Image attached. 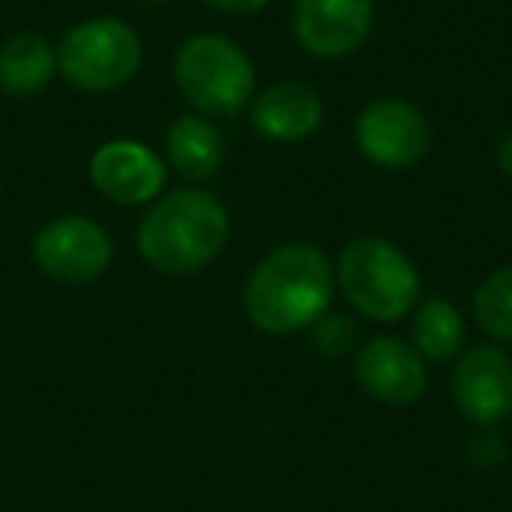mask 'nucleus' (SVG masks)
Segmentation results:
<instances>
[{
  "instance_id": "1",
  "label": "nucleus",
  "mask_w": 512,
  "mask_h": 512,
  "mask_svg": "<svg viewBox=\"0 0 512 512\" xmlns=\"http://www.w3.org/2000/svg\"><path fill=\"white\" fill-rule=\"evenodd\" d=\"M334 292V267L313 242H281L249 271L242 309L260 334L288 337L330 313Z\"/></svg>"
},
{
  "instance_id": "2",
  "label": "nucleus",
  "mask_w": 512,
  "mask_h": 512,
  "mask_svg": "<svg viewBox=\"0 0 512 512\" xmlns=\"http://www.w3.org/2000/svg\"><path fill=\"white\" fill-rule=\"evenodd\" d=\"M228 235V207L200 186H179L148 204L137 225V253L151 271L183 278L214 264L225 253Z\"/></svg>"
},
{
  "instance_id": "3",
  "label": "nucleus",
  "mask_w": 512,
  "mask_h": 512,
  "mask_svg": "<svg viewBox=\"0 0 512 512\" xmlns=\"http://www.w3.org/2000/svg\"><path fill=\"white\" fill-rule=\"evenodd\" d=\"M334 285L358 316L372 323H400L421 302V274L414 260L383 235H358L341 249Z\"/></svg>"
},
{
  "instance_id": "4",
  "label": "nucleus",
  "mask_w": 512,
  "mask_h": 512,
  "mask_svg": "<svg viewBox=\"0 0 512 512\" xmlns=\"http://www.w3.org/2000/svg\"><path fill=\"white\" fill-rule=\"evenodd\" d=\"M179 95L207 120L239 116L256 95V67L235 39L218 32L190 36L172 57Z\"/></svg>"
},
{
  "instance_id": "5",
  "label": "nucleus",
  "mask_w": 512,
  "mask_h": 512,
  "mask_svg": "<svg viewBox=\"0 0 512 512\" xmlns=\"http://www.w3.org/2000/svg\"><path fill=\"white\" fill-rule=\"evenodd\" d=\"M144 64V43L123 18L95 15L71 25L57 43V74L88 95L120 92Z\"/></svg>"
},
{
  "instance_id": "6",
  "label": "nucleus",
  "mask_w": 512,
  "mask_h": 512,
  "mask_svg": "<svg viewBox=\"0 0 512 512\" xmlns=\"http://www.w3.org/2000/svg\"><path fill=\"white\" fill-rule=\"evenodd\" d=\"M355 148L376 169H414L432 151V123L407 99H372L355 116Z\"/></svg>"
},
{
  "instance_id": "7",
  "label": "nucleus",
  "mask_w": 512,
  "mask_h": 512,
  "mask_svg": "<svg viewBox=\"0 0 512 512\" xmlns=\"http://www.w3.org/2000/svg\"><path fill=\"white\" fill-rule=\"evenodd\" d=\"M32 260L57 285H92L113 264V239L85 214H60L36 232Z\"/></svg>"
},
{
  "instance_id": "8",
  "label": "nucleus",
  "mask_w": 512,
  "mask_h": 512,
  "mask_svg": "<svg viewBox=\"0 0 512 512\" xmlns=\"http://www.w3.org/2000/svg\"><path fill=\"white\" fill-rule=\"evenodd\" d=\"M453 404L474 428H498L512 418V358L498 344H474L453 358Z\"/></svg>"
},
{
  "instance_id": "9",
  "label": "nucleus",
  "mask_w": 512,
  "mask_h": 512,
  "mask_svg": "<svg viewBox=\"0 0 512 512\" xmlns=\"http://www.w3.org/2000/svg\"><path fill=\"white\" fill-rule=\"evenodd\" d=\"M376 4L372 0H295L292 36L309 57L344 60L372 36Z\"/></svg>"
},
{
  "instance_id": "10",
  "label": "nucleus",
  "mask_w": 512,
  "mask_h": 512,
  "mask_svg": "<svg viewBox=\"0 0 512 512\" xmlns=\"http://www.w3.org/2000/svg\"><path fill=\"white\" fill-rule=\"evenodd\" d=\"M165 158H158L148 144L113 137L99 144L88 162V179L106 200L123 207H148L165 193Z\"/></svg>"
},
{
  "instance_id": "11",
  "label": "nucleus",
  "mask_w": 512,
  "mask_h": 512,
  "mask_svg": "<svg viewBox=\"0 0 512 512\" xmlns=\"http://www.w3.org/2000/svg\"><path fill=\"white\" fill-rule=\"evenodd\" d=\"M355 379L372 400L386 407H411L428 390V362L404 337L376 334L358 344Z\"/></svg>"
},
{
  "instance_id": "12",
  "label": "nucleus",
  "mask_w": 512,
  "mask_h": 512,
  "mask_svg": "<svg viewBox=\"0 0 512 512\" xmlns=\"http://www.w3.org/2000/svg\"><path fill=\"white\" fill-rule=\"evenodd\" d=\"M323 99L302 81H274L249 102V127L271 144H302L320 130Z\"/></svg>"
},
{
  "instance_id": "13",
  "label": "nucleus",
  "mask_w": 512,
  "mask_h": 512,
  "mask_svg": "<svg viewBox=\"0 0 512 512\" xmlns=\"http://www.w3.org/2000/svg\"><path fill=\"white\" fill-rule=\"evenodd\" d=\"M221 162H225V137L207 116L186 113L165 134V165L179 172L190 183H207L218 176Z\"/></svg>"
},
{
  "instance_id": "14",
  "label": "nucleus",
  "mask_w": 512,
  "mask_h": 512,
  "mask_svg": "<svg viewBox=\"0 0 512 512\" xmlns=\"http://www.w3.org/2000/svg\"><path fill=\"white\" fill-rule=\"evenodd\" d=\"M57 78V46L39 32H15L0 43V92L29 99Z\"/></svg>"
},
{
  "instance_id": "15",
  "label": "nucleus",
  "mask_w": 512,
  "mask_h": 512,
  "mask_svg": "<svg viewBox=\"0 0 512 512\" xmlns=\"http://www.w3.org/2000/svg\"><path fill=\"white\" fill-rule=\"evenodd\" d=\"M411 344L425 362H453L467 348V323L446 295L421 299L411 313Z\"/></svg>"
},
{
  "instance_id": "16",
  "label": "nucleus",
  "mask_w": 512,
  "mask_h": 512,
  "mask_svg": "<svg viewBox=\"0 0 512 512\" xmlns=\"http://www.w3.org/2000/svg\"><path fill=\"white\" fill-rule=\"evenodd\" d=\"M474 320L495 344H512V267H498L477 285Z\"/></svg>"
},
{
  "instance_id": "17",
  "label": "nucleus",
  "mask_w": 512,
  "mask_h": 512,
  "mask_svg": "<svg viewBox=\"0 0 512 512\" xmlns=\"http://www.w3.org/2000/svg\"><path fill=\"white\" fill-rule=\"evenodd\" d=\"M309 334H313V348L320 351V355H327V358H344L358 341L355 320H348V316H337V313H323L320 320L309 327Z\"/></svg>"
},
{
  "instance_id": "18",
  "label": "nucleus",
  "mask_w": 512,
  "mask_h": 512,
  "mask_svg": "<svg viewBox=\"0 0 512 512\" xmlns=\"http://www.w3.org/2000/svg\"><path fill=\"white\" fill-rule=\"evenodd\" d=\"M204 4H207V8H214V11H221V15L249 18V15H260L271 0H204Z\"/></svg>"
},
{
  "instance_id": "19",
  "label": "nucleus",
  "mask_w": 512,
  "mask_h": 512,
  "mask_svg": "<svg viewBox=\"0 0 512 512\" xmlns=\"http://www.w3.org/2000/svg\"><path fill=\"white\" fill-rule=\"evenodd\" d=\"M495 162H498V169H502L505 176L512 179V130L502 137V141H498V148H495Z\"/></svg>"
},
{
  "instance_id": "20",
  "label": "nucleus",
  "mask_w": 512,
  "mask_h": 512,
  "mask_svg": "<svg viewBox=\"0 0 512 512\" xmlns=\"http://www.w3.org/2000/svg\"><path fill=\"white\" fill-rule=\"evenodd\" d=\"M144 4H165V0H144Z\"/></svg>"
}]
</instances>
